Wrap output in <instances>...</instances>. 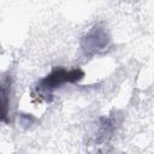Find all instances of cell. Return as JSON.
Segmentation results:
<instances>
[{"mask_svg":"<svg viewBox=\"0 0 154 154\" xmlns=\"http://www.w3.org/2000/svg\"><path fill=\"white\" fill-rule=\"evenodd\" d=\"M84 77V72L81 69H54L49 75L43 77L38 84L37 90L45 94H51L54 89L59 88L65 83H76Z\"/></svg>","mask_w":154,"mask_h":154,"instance_id":"6da1fadb","label":"cell"},{"mask_svg":"<svg viewBox=\"0 0 154 154\" xmlns=\"http://www.w3.org/2000/svg\"><path fill=\"white\" fill-rule=\"evenodd\" d=\"M108 42H109V37H108L106 30L100 25H95L82 38L81 46L85 54H94V53L106 48Z\"/></svg>","mask_w":154,"mask_h":154,"instance_id":"7a4b0ae2","label":"cell"},{"mask_svg":"<svg viewBox=\"0 0 154 154\" xmlns=\"http://www.w3.org/2000/svg\"><path fill=\"white\" fill-rule=\"evenodd\" d=\"M8 105H10V83L6 79L0 82V123L8 122Z\"/></svg>","mask_w":154,"mask_h":154,"instance_id":"3957f363","label":"cell"}]
</instances>
